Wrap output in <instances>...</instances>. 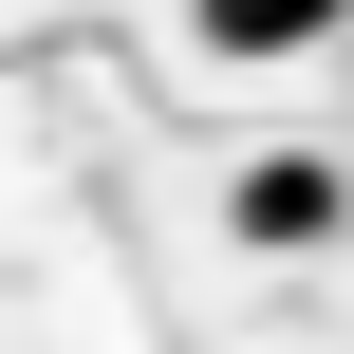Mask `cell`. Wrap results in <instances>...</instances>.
Returning a JSON list of instances; mask_svg holds the SVG:
<instances>
[{"label":"cell","mask_w":354,"mask_h":354,"mask_svg":"<svg viewBox=\"0 0 354 354\" xmlns=\"http://www.w3.org/2000/svg\"><path fill=\"white\" fill-rule=\"evenodd\" d=\"M243 243H280V261L336 243V168H317V149H261V168H243Z\"/></svg>","instance_id":"obj_1"},{"label":"cell","mask_w":354,"mask_h":354,"mask_svg":"<svg viewBox=\"0 0 354 354\" xmlns=\"http://www.w3.org/2000/svg\"><path fill=\"white\" fill-rule=\"evenodd\" d=\"M187 37H205V56H317L336 0H187Z\"/></svg>","instance_id":"obj_2"}]
</instances>
